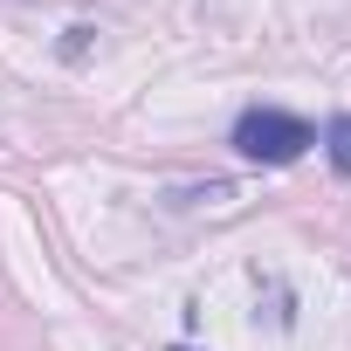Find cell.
I'll use <instances>...</instances> for the list:
<instances>
[{
  "label": "cell",
  "instance_id": "obj_1",
  "mask_svg": "<svg viewBox=\"0 0 351 351\" xmlns=\"http://www.w3.org/2000/svg\"><path fill=\"white\" fill-rule=\"evenodd\" d=\"M310 145H317V131H310L303 117H289V110L255 104V110H241V117H234V152H241V158H255V165H296Z\"/></svg>",
  "mask_w": 351,
  "mask_h": 351
},
{
  "label": "cell",
  "instance_id": "obj_2",
  "mask_svg": "<svg viewBox=\"0 0 351 351\" xmlns=\"http://www.w3.org/2000/svg\"><path fill=\"white\" fill-rule=\"evenodd\" d=\"M324 152H330V165H337V172H344V180H351V110L324 124Z\"/></svg>",
  "mask_w": 351,
  "mask_h": 351
},
{
  "label": "cell",
  "instance_id": "obj_3",
  "mask_svg": "<svg viewBox=\"0 0 351 351\" xmlns=\"http://www.w3.org/2000/svg\"><path fill=\"white\" fill-rule=\"evenodd\" d=\"M165 351H193V344H165Z\"/></svg>",
  "mask_w": 351,
  "mask_h": 351
}]
</instances>
